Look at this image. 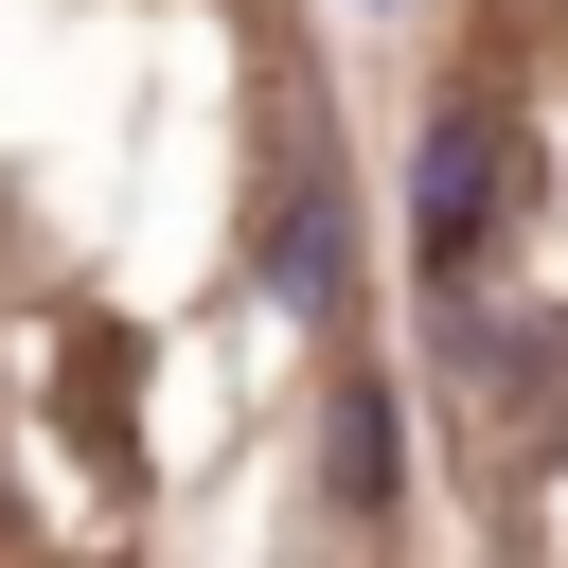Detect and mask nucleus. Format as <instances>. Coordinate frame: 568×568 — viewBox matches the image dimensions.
I'll return each mask as SVG.
<instances>
[{"label": "nucleus", "instance_id": "1", "mask_svg": "<svg viewBox=\"0 0 568 568\" xmlns=\"http://www.w3.org/2000/svg\"><path fill=\"white\" fill-rule=\"evenodd\" d=\"M479 213H497V124H479V106H444V124H426V178H408L426 266H479Z\"/></svg>", "mask_w": 568, "mask_h": 568}, {"label": "nucleus", "instance_id": "2", "mask_svg": "<svg viewBox=\"0 0 568 568\" xmlns=\"http://www.w3.org/2000/svg\"><path fill=\"white\" fill-rule=\"evenodd\" d=\"M337 497H355V515L390 497V390H355V408H337Z\"/></svg>", "mask_w": 568, "mask_h": 568}, {"label": "nucleus", "instance_id": "3", "mask_svg": "<svg viewBox=\"0 0 568 568\" xmlns=\"http://www.w3.org/2000/svg\"><path fill=\"white\" fill-rule=\"evenodd\" d=\"M320 284H337V213L302 195V213H284V302H320Z\"/></svg>", "mask_w": 568, "mask_h": 568}]
</instances>
